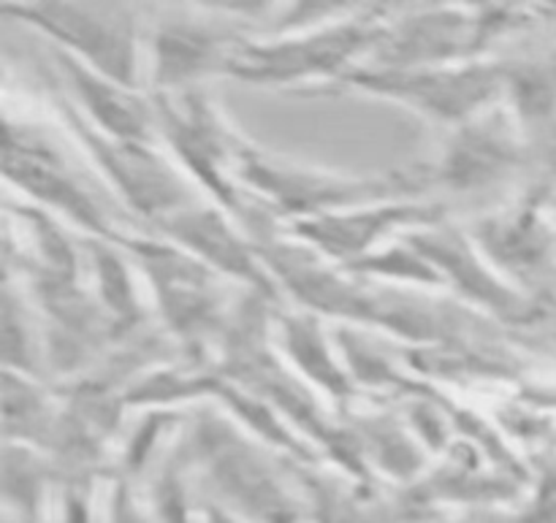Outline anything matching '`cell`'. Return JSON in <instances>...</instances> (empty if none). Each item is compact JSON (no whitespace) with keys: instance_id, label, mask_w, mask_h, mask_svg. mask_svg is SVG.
I'll use <instances>...</instances> for the list:
<instances>
[{"instance_id":"obj_1","label":"cell","mask_w":556,"mask_h":523,"mask_svg":"<svg viewBox=\"0 0 556 523\" xmlns=\"http://www.w3.org/2000/svg\"><path fill=\"white\" fill-rule=\"evenodd\" d=\"M351 85L375 95L407 103L427 117L462 123L481 112L508 87L505 65H470V68H372L351 76Z\"/></svg>"},{"instance_id":"obj_2","label":"cell","mask_w":556,"mask_h":523,"mask_svg":"<svg viewBox=\"0 0 556 523\" xmlns=\"http://www.w3.org/2000/svg\"><path fill=\"white\" fill-rule=\"evenodd\" d=\"M14 14L36 22L49 36L90 60L96 74L128 90L136 85V16L125 5L38 3Z\"/></svg>"},{"instance_id":"obj_3","label":"cell","mask_w":556,"mask_h":523,"mask_svg":"<svg viewBox=\"0 0 556 523\" xmlns=\"http://www.w3.org/2000/svg\"><path fill=\"white\" fill-rule=\"evenodd\" d=\"M386 33L375 22H351L324 33L291 38V41L248 47L239 43L228 60V74L250 81H299L313 76H331L337 68L351 65L356 54L380 47Z\"/></svg>"},{"instance_id":"obj_4","label":"cell","mask_w":556,"mask_h":523,"mask_svg":"<svg viewBox=\"0 0 556 523\" xmlns=\"http://www.w3.org/2000/svg\"><path fill=\"white\" fill-rule=\"evenodd\" d=\"M5 177L38 201L68 212L81 226L103 231L101 212L92 204L87 190H81L79 182L71 177L60 155H54L47 144L33 139L25 130L16 136L9 125H5Z\"/></svg>"},{"instance_id":"obj_5","label":"cell","mask_w":556,"mask_h":523,"mask_svg":"<svg viewBox=\"0 0 556 523\" xmlns=\"http://www.w3.org/2000/svg\"><path fill=\"white\" fill-rule=\"evenodd\" d=\"M237 161L242 163V171L261 193L291 209H315L326 204H342V201L380 199L389 193V184L383 182H358V179L326 177V174L307 171V168L286 166L280 161H271L269 155H258L253 150H239Z\"/></svg>"},{"instance_id":"obj_6","label":"cell","mask_w":556,"mask_h":523,"mask_svg":"<svg viewBox=\"0 0 556 523\" xmlns=\"http://www.w3.org/2000/svg\"><path fill=\"white\" fill-rule=\"evenodd\" d=\"M494 25L497 22L467 20L465 14H454V11L416 16L405 22L400 30L389 33V41H380V47L389 49L383 68H429V63L454 58L459 49L481 41L483 33L492 30Z\"/></svg>"},{"instance_id":"obj_7","label":"cell","mask_w":556,"mask_h":523,"mask_svg":"<svg viewBox=\"0 0 556 523\" xmlns=\"http://www.w3.org/2000/svg\"><path fill=\"white\" fill-rule=\"evenodd\" d=\"M76 130L81 133L85 144H90L98 161L103 163V168L112 174L114 182L128 193V199L139 209L150 212V215H161L172 206L177 209L185 188L172 177V171L161 161H155V155L141 150L139 141L109 144L106 139H101V133H92L81 123H76Z\"/></svg>"},{"instance_id":"obj_8","label":"cell","mask_w":556,"mask_h":523,"mask_svg":"<svg viewBox=\"0 0 556 523\" xmlns=\"http://www.w3.org/2000/svg\"><path fill=\"white\" fill-rule=\"evenodd\" d=\"M60 65L71 76V85L79 90L81 103L87 112L96 117L106 133H112L119 141H141L147 139V130L152 125V109L144 101L134 95L128 87L106 79V76L87 71L76 60L60 54Z\"/></svg>"},{"instance_id":"obj_9","label":"cell","mask_w":556,"mask_h":523,"mask_svg":"<svg viewBox=\"0 0 556 523\" xmlns=\"http://www.w3.org/2000/svg\"><path fill=\"white\" fill-rule=\"evenodd\" d=\"M239 43L199 30L193 25H174L163 30L155 41V74L163 85H179L185 79L212 68H228Z\"/></svg>"},{"instance_id":"obj_10","label":"cell","mask_w":556,"mask_h":523,"mask_svg":"<svg viewBox=\"0 0 556 523\" xmlns=\"http://www.w3.org/2000/svg\"><path fill=\"white\" fill-rule=\"evenodd\" d=\"M514 161V141L497 123H481L456 136L443 163V177L454 188H476L505 174Z\"/></svg>"},{"instance_id":"obj_11","label":"cell","mask_w":556,"mask_h":523,"mask_svg":"<svg viewBox=\"0 0 556 523\" xmlns=\"http://www.w3.org/2000/svg\"><path fill=\"white\" fill-rule=\"evenodd\" d=\"M172 233L179 242H185L193 250H201L206 258L226 266V269L242 271V275L253 271L248 253L239 247L242 242L215 215H174Z\"/></svg>"},{"instance_id":"obj_12","label":"cell","mask_w":556,"mask_h":523,"mask_svg":"<svg viewBox=\"0 0 556 523\" xmlns=\"http://www.w3.org/2000/svg\"><path fill=\"white\" fill-rule=\"evenodd\" d=\"M405 212L400 206L394 209H375L364 212V215H351V217H329V220H320L315 226L302 228V233H307L313 242L324 244L326 250L337 255H353L358 250L367 247L380 231H383L386 222L402 220Z\"/></svg>"}]
</instances>
